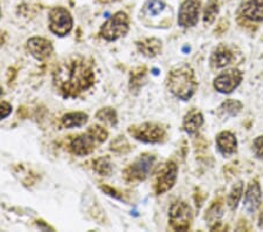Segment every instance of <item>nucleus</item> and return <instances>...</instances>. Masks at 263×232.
<instances>
[{
	"label": "nucleus",
	"instance_id": "18",
	"mask_svg": "<svg viewBox=\"0 0 263 232\" xmlns=\"http://www.w3.org/2000/svg\"><path fill=\"white\" fill-rule=\"evenodd\" d=\"M242 13L252 21H263V0H248L242 7Z\"/></svg>",
	"mask_w": 263,
	"mask_h": 232
},
{
	"label": "nucleus",
	"instance_id": "3",
	"mask_svg": "<svg viewBox=\"0 0 263 232\" xmlns=\"http://www.w3.org/2000/svg\"><path fill=\"white\" fill-rule=\"evenodd\" d=\"M108 137V132L100 126H92L86 134L80 135L70 142V150L75 155L84 156L94 151L97 146L103 143Z\"/></svg>",
	"mask_w": 263,
	"mask_h": 232
},
{
	"label": "nucleus",
	"instance_id": "29",
	"mask_svg": "<svg viewBox=\"0 0 263 232\" xmlns=\"http://www.w3.org/2000/svg\"><path fill=\"white\" fill-rule=\"evenodd\" d=\"M258 227L263 230V211H262V213L260 215V219H258Z\"/></svg>",
	"mask_w": 263,
	"mask_h": 232
},
{
	"label": "nucleus",
	"instance_id": "4",
	"mask_svg": "<svg viewBox=\"0 0 263 232\" xmlns=\"http://www.w3.org/2000/svg\"><path fill=\"white\" fill-rule=\"evenodd\" d=\"M129 134L136 140L144 143H160L166 137V132L163 126L151 122L130 127Z\"/></svg>",
	"mask_w": 263,
	"mask_h": 232
},
{
	"label": "nucleus",
	"instance_id": "13",
	"mask_svg": "<svg viewBox=\"0 0 263 232\" xmlns=\"http://www.w3.org/2000/svg\"><path fill=\"white\" fill-rule=\"evenodd\" d=\"M27 48L29 53L36 59V60L44 61L48 59L53 53V46L48 40L44 38H31L27 41Z\"/></svg>",
	"mask_w": 263,
	"mask_h": 232
},
{
	"label": "nucleus",
	"instance_id": "16",
	"mask_svg": "<svg viewBox=\"0 0 263 232\" xmlns=\"http://www.w3.org/2000/svg\"><path fill=\"white\" fill-rule=\"evenodd\" d=\"M203 124V115L198 109H192L184 117L182 121V128L187 134H196Z\"/></svg>",
	"mask_w": 263,
	"mask_h": 232
},
{
	"label": "nucleus",
	"instance_id": "17",
	"mask_svg": "<svg viewBox=\"0 0 263 232\" xmlns=\"http://www.w3.org/2000/svg\"><path fill=\"white\" fill-rule=\"evenodd\" d=\"M162 41L157 38H147L141 41H137V48L143 56L147 58H155L162 52Z\"/></svg>",
	"mask_w": 263,
	"mask_h": 232
},
{
	"label": "nucleus",
	"instance_id": "8",
	"mask_svg": "<svg viewBox=\"0 0 263 232\" xmlns=\"http://www.w3.org/2000/svg\"><path fill=\"white\" fill-rule=\"evenodd\" d=\"M49 28L54 34L67 35L73 28V18L63 7H55L49 12Z\"/></svg>",
	"mask_w": 263,
	"mask_h": 232
},
{
	"label": "nucleus",
	"instance_id": "27",
	"mask_svg": "<svg viewBox=\"0 0 263 232\" xmlns=\"http://www.w3.org/2000/svg\"><path fill=\"white\" fill-rule=\"evenodd\" d=\"M253 151L257 158L263 159V136H258L254 140Z\"/></svg>",
	"mask_w": 263,
	"mask_h": 232
},
{
	"label": "nucleus",
	"instance_id": "9",
	"mask_svg": "<svg viewBox=\"0 0 263 232\" xmlns=\"http://www.w3.org/2000/svg\"><path fill=\"white\" fill-rule=\"evenodd\" d=\"M243 74L242 72L237 68H231L223 70L218 77L214 79L213 87L216 91L223 94H230L233 91H235L237 87L242 82Z\"/></svg>",
	"mask_w": 263,
	"mask_h": 232
},
{
	"label": "nucleus",
	"instance_id": "24",
	"mask_svg": "<svg viewBox=\"0 0 263 232\" xmlns=\"http://www.w3.org/2000/svg\"><path fill=\"white\" fill-rule=\"evenodd\" d=\"M222 215H223V210H222L221 204H213L210 208V210L207 211L206 219H209L211 223H215L216 221H219V219L222 217Z\"/></svg>",
	"mask_w": 263,
	"mask_h": 232
},
{
	"label": "nucleus",
	"instance_id": "23",
	"mask_svg": "<svg viewBox=\"0 0 263 232\" xmlns=\"http://www.w3.org/2000/svg\"><path fill=\"white\" fill-rule=\"evenodd\" d=\"M218 11H219L218 3H216L215 0H211L209 6H207L205 10V15H203V21H205V24L210 25L213 23Z\"/></svg>",
	"mask_w": 263,
	"mask_h": 232
},
{
	"label": "nucleus",
	"instance_id": "2",
	"mask_svg": "<svg viewBox=\"0 0 263 232\" xmlns=\"http://www.w3.org/2000/svg\"><path fill=\"white\" fill-rule=\"evenodd\" d=\"M166 81L170 92L182 101H187L192 98L198 88L193 69L186 65L177 67L170 72Z\"/></svg>",
	"mask_w": 263,
	"mask_h": 232
},
{
	"label": "nucleus",
	"instance_id": "21",
	"mask_svg": "<svg viewBox=\"0 0 263 232\" xmlns=\"http://www.w3.org/2000/svg\"><path fill=\"white\" fill-rule=\"evenodd\" d=\"M242 193H243V182L242 181H237V182L232 187L227 197V205L232 211H234L237 208L241 197H242Z\"/></svg>",
	"mask_w": 263,
	"mask_h": 232
},
{
	"label": "nucleus",
	"instance_id": "22",
	"mask_svg": "<svg viewBox=\"0 0 263 232\" xmlns=\"http://www.w3.org/2000/svg\"><path fill=\"white\" fill-rule=\"evenodd\" d=\"M97 119L105 122L109 124H116L117 123V115L116 112L112 108H103L96 114Z\"/></svg>",
	"mask_w": 263,
	"mask_h": 232
},
{
	"label": "nucleus",
	"instance_id": "11",
	"mask_svg": "<svg viewBox=\"0 0 263 232\" xmlns=\"http://www.w3.org/2000/svg\"><path fill=\"white\" fill-rule=\"evenodd\" d=\"M199 14H200V3L198 0H185L179 8L178 24L185 28L196 26L199 20Z\"/></svg>",
	"mask_w": 263,
	"mask_h": 232
},
{
	"label": "nucleus",
	"instance_id": "1",
	"mask_svg": "<svg viewBox=\"0 0 263 232\" xmlns=\"http://www.w3.org/2000/svg\"><path fill=\"white\" fill-rule=\"evenodd\" d=\"M53 80L63 98H76L94 84L95 74L86 59L74 57L62 61L57 67Z\"/></svg>",
	"mask_w": 263,
	"mask_h": 232
},
{
	"label": "nucleus",
	"instance_id": "26",
	"mask_svg": "<svg viewBox=\"0 0 263 232\" xmlns=\"http://www.w3.org/2000/svg\"><path fill=\"white\" fill-rule=\"evenodd\" d=\"M95 169L99 174L107 176L111 172V164H110L108 158H100L96 161Z\"/></svg>",
	"mask_w": 263,
	"mask_h": 232
},
{
	"label": "nucleus",
	"instance_id": "25",
	"mask_svg": "<svg viewBox=\"0 0 263 232\" xmlns=\"http://www.w3.org/2000/svg\"><path fill=\"white\" fill-rule=\"evenodd\" d=\"M146 8L151 15H157L165 8V3L163 0H148Z\"/></svg>",
	"mask_w": 263,
	"mask_h": 232
},
{
	"label": "nucleus",
	"instance_id": "20",
	"mask_svg": "<svg viewBox=\"0 0 263 232\" xmlns=\"http://www.w3.org/2000/svg\"><path fill=\"white\" fill-rule=\"evenodd\" d=\"M61 122L66 128H73V127H81L88 122V115L84 113H69L62 116Z\"/></svg>",
	"mask_w": 263,
	"mask_h": 232
},
{
	"label": "nucleus",
	"instance_id": "12",
	"mask_svg": "<svg viewBox=\"0 0 263 232\" xmlns=\"http://www.w3.org/2000/svg\"><path fill=\"white\" fill-rule=\"evenodd\" d=\"M262 203V190L257 180H252L245 192L243 208L248 213H255Z\"/></svg>",
	"mask_w": 263,
	"mask_h": 232
},
{
	"label": "nucleus",
	"instance_id": "10",
	"mask_svg": "<svg viewBox=\"0 0 263 232\" xmlns=\"http://www.w3.org/2000/svg\"><path fill=\"white\" fill-rule=\"evenodd\" d=\"M155 156L154 155H142L141 157L131 164V166L125 170L126 180L131 182L136 181H144L146 177L150 175L152 167L155 164Z\"/></svg>",
	"mask_w": 263,
	"mask_h": 232
},
{
	"label": "nucleus",
	"instance_id": "7",
	"mask_svg": "<svg viewBox=\"0 0 263 232\" xmlns=\"http://www.w3.org/2000/svg\"><path fill=\"white\" fill-rule=\"evenodd\" d=\"M178 167L175 162L168 161L158 169L155 176V191L157 195H162L172 189L177 181Z\"/></svg>",
	"mask_w": 263,
	"mask_h": 232
},
{
	"label": "nucleus",
	"instance_id": "15",
	"mask_svg": "<svg viewBox=\"0 0 263 232\" xmlns=\"http://www.w3.org/2000/svg\"><path fill=\"white\" fill-rule=\"evenodd\" d=\"M233 59H234V56H233L232 50L230 48H227L226 46L221 45L213 50V53H212L210 59V62L211 66L213 67L214 69H220L230 65L233 61Z\"/></svg>",
	"mask_w": 263,
	"mask_h": 232
},
{
	"label": "nucleus",
	"instance_id": "6",
	"mask_svg": "<svg viewBox=\"0 0 263 232\" xmlns=\"http://www.w3.org/2000/svg\"><path fill=\"white\" fill-rule=\"evenodd\" d=\"M170 224L176 231H186L192 223V209L185 202H176L170 209Z\"/></svg>",
	"mask_w": 263,
	"mask_h": 232
},
{
	"label": "nucleus",
	"instance_id": "5",
	"mask_svg": "<svg viewBox=\"0 0 263 232\" xmlns=\"http://www.w3.org/2000/svg\"><path fill=\"white\" fill-rule=\"evenodd\" d=\"M129 31V18L124 12H117L101 28V37L108 41L117 40Z\"/></svg>",
	"mask_w": 263,
	"mask_h": 232
},
{
	"label": "nucleus",
	"instance_id": "19",
	"mask_svg": "<svg viewBox=\"0 0 263 232\" xmlns=\"http://www.w3.org/2000/svg\"><path fill=\"white\" fill-rule=\"evenodd\" d=\"M243 104L239 100L230 99L221 103L218 108V116L220 119H227V117H234L242 111Z\"/></svg>",
	"mask_w": 263,
	"mask_h": 232
},
{
	"label": "nucleus",
	"instance_id": "14",
	"mask_svg": "<svg viewBox=\"0 0 263 232\" xmlns=\"http://www.w3.org/2000/svg\"><path fill=\"white\" fill-rule=\"evenodd\" d=\"M215 142L216 147H218V150L224 156V157H230V156L236 153L237 140L235 135L233 133L227 132V130L219 133L216 135Z\"/></svg>",
	"mask_w": 263,
	"mask_h": 232
},
{
	"label": "nucleus",
	"instance_id": "28",
	"mask_svg": "<svg viewBox=\"0 0 263 232\" xmlns=\"http://www.w3.org/2000/svg\"><path fill=\"white\" fill-rule=\"evenodd\" d=\"M12 112V105L7 102L0 103V120H4L10 115Z\"/></svg>",
	"mask_w": 263,
	"mask_h": 232
}]
</instances>
